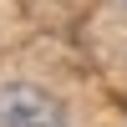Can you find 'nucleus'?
<instances>
[{
    "mask_svg": "<svg viewBox=\"0 0 127 127\" xmlns=\"http://www.w3.org/2000/svg\"><path fill=\"white\" fill-rule=\"evenodd\" d=\"M0 127H71L66 107L36 81H5L0 87Z\"/></svg>",
    "mask_w": 127,
    "mask_h": 127,
    "instance_id": "1",
    "label": "nucleus"
},
{
    "mask_svg": "<svg viewBox=\"0 0 127 127\" xmlns=\"http://www.w3.org/2000/svg\"><path fill=\"white\" fill-rule=\"evenodd\" d=\"M122 5H127V0H122Z\"/></svg>",
    "mask_w": 127,
    "mask_h": 127,
    "instance_id": "2",
    "label": "nucleus"
}]
</instances>
